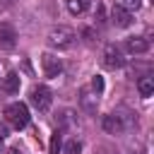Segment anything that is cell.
I'll use <instances>...</instances> for the list:
<instances>
[{"label":"cell","instance_id":"cell-1","mask_svg":"<svg viewBox=\"0 0 154 154\" xmlns=\"http://www.w3.org/2000/svg\"><path fill=\"white\" fill-rule=\"evenodd\" d=\"M77 41V34L72 26H65V24H58L48 31V46L55 48V51H70Z\"/></svg>","mask_w":154,"mask_h":154},{"label":"cell","instance_id":"cell-2","mask_svg":"<svg viewBox=\"0 0 154 154\" xmlns=\"http://www.w3.org/2000/svg\"><path fill=\"white\" fill-rule=\"evenodd\" d=\"M29 106L26 103H22V101H12V103H7L5 106V120L14 128V130H22V128H26L29 125Z\"/></svg>","mask_w":154,"mask_h":154},{"label":"cell","instance_id":"cell-3","mask_svg":"<svg viewBox=\"0 0 154 154\" xmlns=\"http://www.w3.org/2000/svg\"><path fill=\"white\" fill-rule=\"evenodd\" d=\"M130 116V113H128ZM128 116H123L120 111H113V113H108V116H103V120H101V128L108 132V135H123L132 123H135V118H128Z\"/></svg>","mask_w":154,"mask_h":154},{"label":"cell","instance_id":"cell-4","mask_svg":"<svg viewBox=\"0 0 154 154\" xmlns=\"http://www.w3.org/2000/svg\"><path fill=\"white\" fill-rule=\"evenodd\" d=\"M29 101H31V106L36 108V111H48L51 108V103H53V94H51V89L46 87V84H34L31 87V91H29Z\"/></svg>","mask_w":154,"mask_h":154},{"label":"cell","instance_id":"cell-5","mask_svg":"<svg viewBox=\"0 0 154 154\" xmlns=\"http://www.w3.org/2000/svg\"><path fill=\"white\" fill-rule=\"evenodd\" d=\"M77 101H79V108H82L87 116H94L96 108H99V94H94L89 87H82V89H79Z\"/></svg>","mask_w":154,"mask_h":154},{"label":"cell","instance_id":"cell-6","mask_svg":"<svg viewBox=\"0 0 154 154\" xmlns=\"http://www.w3.org/2000/svg\"><path fill=\"white\" fill-rule=\"evenodd\" d=\"M123 65V51L116 43H108L103 48V67L106 70H118Z\"/></svg>","mask_w":154,"mask_h":154},{"label":"cell","instance_id":"cell-7","mask_svg":"<svg viewBox=\"0 0 154 154\" xmlns=\"http://www.w3.org/2000/svg\"><path fill=\"white\" fill-rule=\"evenodd\" d=\"M41 67H43V75H46V77H58V75L63 72V63H60V58L53 55V53H43V55H41Z\"/></svg>","mask_w":154,"mask_h":154},{"label":"cell","instance_id":"cell-8","mask_svg":"<svg viewBox=\"0 0 154 154\" xmlns=\"http://www.w3.org/2000/svg\"><path fill=\"white\" fill-rule=\"evenodd\" d=\"M17 46V29L10 22H0V48L10 51Z\"/></svg>","mask_w":154,"mask_h":154},{"label":"cell","instance_id":"cell-9","mask_svg":"<svg viewBox=\"0 0 154 154\" xmlns=\"http://www.w3.org/2000/svg\"><path fill=\"white\" fill-rule=\"evenodd\" d=\"M125 51L130 55H142V53L149 51V38H144V36H128L125 38Z\"/></svg>","mask_w":154,"mask_h":154},{"label":"cell","instance_id":"cell-10","mask_svg":"<svg viewBox=\"0 0 154 154\" xmlns=\"http://www.w3.org/2000/svg\"><path fill=\"white\" fill-rule=\"evenodd\" d=\"M111 19H113V24H116V26H120V29H128V26L132 24V12L113 2V10H111Z\"/></svg>","mask_w":154,"mask_h":154},{"label":"cell","instance_id":"cell-11","mask_svg":"<svg viewBox=\"0 0 154 154\" xmlns=\"http://www.w3.org/2000/svg\"><path fill=\"white\" fill-rule=\"evenodd\" d=\"M19 84H22L19 75H17V72H12V70L0 79V89H2L5 94H17V91H19Z\"/></svg>","mask_w":154,"mask_h":154},{"label":"cell","instance_id":"cell-12","mask_svg":"<svg viewBox=\"0 0 154 154\" xmlns=\"http://www.w3.org/2000/svg\"><path fill=\"white\" fill-rule=\"evenodd\" d=\"M137 91H140V96L149 99V96L154 94V77H152V75H142V77L137 79Z\"/></svg>","mask_w":154,"mask_h":154},{"label":"cell","instance_id":"cell-13","mask_svg":"<svg viewBox=\"0 0 154 154\" xmlns=\"http://www.w3.org/2000/svg\"><path fill=\"white\" fill-rule=\"evenodd\" d=\"M89 5H91V0H67V10H70V14H75V17L84 14V12L89 10Z\"/></svg>","mask_w":154,"mask_h":154},{"label":"cell","instance_id":"cell-14","mask_svg":"<svg viewBox=\"0 0 154 154\" xmlns=\"http://www.w3.org/2000/svg\"><path fill=\"white\" fill-rule=\"evenodd\" d=\"M63 149V135H60V130H55L53 135H51V144H48V152L51 154H58Z\"/></svg>","mask_w":154,"mask_h":154},{"label":"cell","instance_id":"cell-15","mask_svg":"<svg viewBox=\"0 0 154 154\" xmlns=\"http://www.w3.org/2000/svg\"><path fill=\"white\" fill-rule=\"evenodd\" d=\"M60 152H63V154H79V152H82V142L75 137V140H70L67 144H63Z\"/></svg>","mask_w":154,"mask_h":154},{"label":"cell","instance_id":"cell-16","mask_svg":"<svg viewBox=\"0 0 154 154\" xmlns=\"http://www.w3.org/2000/svg\"><path fill=\"white\" fill-rule=\"evenodd\" d=\"M103 87H106V84H103V77H101V75H94V77H91V87H89V89H91L94 94H101V91H103Z\"/></svg>","mask_w":154,"mask_h":154},{"label":"cell","instance_id":"cell-17","mask_svg":"<svg viewBox=\"0 0 154 154\" xmlns=\"http://www.w3.org/2000/svg\"><path fill=\"white\" fill-rule=\"evenodd\" d=\"M116 5H120V7L130 10V12H135V10L140 7V0H116Z\"/></svg>","mask_w":154,"mask_h":154},{"label":"cell","instance_id":"cell-18","mask_svg":"<svg viewBox=\"0 0 154 154\" xmlns=\"http://www.w3.org/2000/svg\"><path fill=\"white\" fill-rule=\"evenodd\" d=\"M75 123V113L72 111H63L60 113V125H72Z\"/></svg>","mask_w":154,"mask_h":154},{"label":"cell","instance_id":"cell-19","mask_svg":"<svg viewBox=\"0 0 154 154\" xmlns=\"http://www.w3.org/2000/svg\"><path fill=\"white\" fill-rule=\"evenodd\" d=\"M94 19H96L99 24H103V22H106V10H103V5H101V2L96 5V14H94Z\"/></svg>","mask_w":154,"mask_h":154},{"label":"cell","instance_id":"cell-20","mask_svg":"<svg viewBox=\"0 0 154 154\" xmlns=\"http://www.w3.org/2000/svg\"><path fill=\"white\" fill-rule=\"evenodd\" d=\"M7 72H10V65H7L5 60H0V79H2V77H5Z\"/></svg>","mask_w":154,"mask_h":154},{"label":"cell","instance_id":"cell-21","mask_svg":"<svg viewBox=\"0 0 154 154\" xmlns=\"http://www.w3.org/2000/svg\"><path fill=\"white\" fill-rule=\"evenodd\" d=\"M5 137H7V125H5V123H0V142H2Z\"/></svg>","mask_w":154,"mask_h":154},{"label":"cell","instance_id":"cell-22","mask_svg":"<svg viewBox=\"0 0 154 154\" xmlns=\"http://www.w3.org/2000/svg\"><path fill=\"white\" fill-rule=\"evenodd\" d=\"M5 154H22V152H19V149H14V147H12V149H7V152H5Z\"/></svg>","mask_w":154,"mask_h":154}]
</instances>
